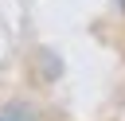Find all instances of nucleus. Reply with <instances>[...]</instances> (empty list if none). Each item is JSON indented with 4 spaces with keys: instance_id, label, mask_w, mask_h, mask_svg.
Instances as JSON below:
<instances>
[{
    "instance_id": "f257e3e1",
    "label": "nucleus",
    "mask_w": 125,
    "mask_h": 121,
    "mask_svg": "<svg viewBox=\"0 0 125 121\" xmlns=\"http://www.w3.org/2000/svg\"><path fill=\"white\" fill-rule=\"evenodd\" d=\"M0 121H8V117H0Z\"/></svg>"
}]
</instances>
